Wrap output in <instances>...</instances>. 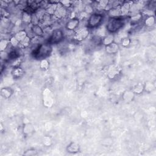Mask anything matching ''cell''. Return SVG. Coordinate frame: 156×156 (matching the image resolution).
I'll return each instance as SVG.
<instances>
[{
	"label": "cell",
	"instance_id": "obj_1",
	"mask_svg": "<svg viewBox=\"0 0 156 156\" xmlns=\"http://www.w3.org/2000/svg\"><path fill=\"white\" fill-rule=\"evenodd\" d=\"M52 45L48 42L42 43L37 46L34 51V57L37 59H46L52 53Z\"/></svg>",
	"mask_w": 156,
	"mask_h": 156
},
{
	"label": "cell",
	"instance_id": "obj_2",
	"mask_svg": "<svg viewBox=\"0 0 156 156\" xmlns=\"http://www.w3.org/2000/svg\"><path fill=\"white\" fill-rule=\"evenodd\" d=\"M125 20L121 17L109 18L107 22L106 28L107 31L109 33L113 34L119 31L125 26Z\"/></svg>",
	"mask_w": 156,
	"mask_h": 156
},
{
	"label": "cell",
	"instance_id": "obj_3",
	"mask_svg": "<svg viewBox=\"0 0 156 156\" xmlns=\"http://www.w3.org/2000/svg\"><path fill=\"white\" fill-rule=\"evenodd\" d=\"M104 19L103 15L99 13H93L90 15L87 20V27L89 29L97 28L101 26Z\"/></svg>",
	"mask_w": 156,
	"mask_h": 156
},
{
	"label": "cell",
	"instance_id": "obj_4",
	"mask_svg": "<svg viewBox=\"0 0 156 156\" xmlns=\"http://www.w3.org/2000/svg\"><path fill=\"white\" fill-rule=\"evenodd\" d=\"M64 39V33L61 29H56L51 32L48 42L52 45H56L60 43Z\"/></svg>",
	"mask_w": 156,
	"mask_h": 156
},
{
	"label": "cell",
	"instance_id": "obj_5",
	"mask_svg": "<svg viewBox=\"0 0 156 156\" xmlns=\"http://www.w3.org/2000/svg\"><path fill=\"white\" fill-rule=\"evenodd\" d=\"M89 34V29L87 26H82L76 30L73 39L77 42H82L88 37Z\"/></svg>",
	"mask_w": 156,
	"mask_h": 156
},
{
	"label": "cell",
	"instance_id": "obj_6",
	"mask_svg": "<svg viewBox=\"0 0 156 156\" xmlns=\"http://www.w3.org/2000/svg\"><path fill=\"white\" fill-rule=\"evenodd\" d=\"M120 72L121 70L119 68L117 65L114 64L110 65L109 66H108V68L107 69V76L109 79H111L116 78L120 74Z\"/></svg>",
	"mask_w": 156,
	"mask_h": 156
},
{
	"label": "cell",
	"instance_id": "obj_7",
	"mask_svg": "<svg viewBox=\"0 0 156 156\" xmlns=\"http://www.w3.org/2000/svg\"><path fill=\"white\" fill-rule=\"evenodd\" d=\"M67 10L65 7L62 6L60 4H57V7L53 16L57 19H62L67 15Z\"/></svg>",
	"mask_w": 156,
	"mask_h": 156
},
{
	"label": "cell",
	"instance_id": "obj_8",
	"mask_svg": "<svg viewBox=\"0 0 156 156\" xmlns=\"http://www.w3.org/2000/svg\"><path fill=\"white\" fill-rule=\"evenodd\" d=\"M80 21L78 18L76 19H70L69 21H68L65 25V28L68 31H75L77 29V28L79 27Z\"/></svg>",
	"mask_w": 156,
	"mask_h": 156
},
{
	"label": "cell",
	"instance_id": "obj_9",
	"mask_svg": "<svg viewBox=\"0 0 156 156\" xmlns=\"http://www.w3.org/2000/svg\"><path fill=\"white\" fill-rule=\"evenodd\" d=\"M106 52L109 54H115L118 53L119 50V45L118 43L113 42L111 44L106 46Z\"/></svg>",
	"mask_w": 156,
	"mask_h": 156
},
{
	"label": "cell",
	"instance_id": "obj_10",
	"mask_svg": "<svg viewBox=\"0 0 156 156\" xmlns=\"http://www.w3.org/2000/svg\"><path fill=\"white\" fill-rule=\"evenodd\" d=\"M107 13L109 16V18H118V17H121V15L120 6L118 7H111L110 9L108 10Z\"/></svg>",
	"mask_w": 156,
	"mask_h": 156
},
{
	"label": "cell",
	"instance_id": "obj_11",
	"mask_svg": "<svg viewBox=\"0 0 156 156\" xmlns=\"http://www.w3.org/2000/svg\"><path fill=\"white\" fill-rule=\"evenodd\" d=\"M80 145L76 142H72L66 147V151L70 154H76L80 151Z\"/></svg>",
	"mask_w": 156,
	"mask_h": 156
},
{
	"label": "cell",
	"instance_id": "obj_12",
	"mask_svg": "<svg viewBox=\"0 0 156 156\" xmlns=\"http://www.w3.org/2000/svg\"><path fill=\"white\" fill-rule=\"evenodd\" d=\"M31 30L36 37H42L44 35V29L39 25H32Z\"/></svg>",
	"mask_w": 156,
	"mask_h": 156
},
{
	"label": "cell",
	"instance_id": "obj_13",
	"mask_svg": "<svg viewBox=\"0 0 156 156\" xmlns=\"http://www.w3.org/2000/svg\"><path fill=\"white\" fill-rule=\"evenodd\" d=\"M142 19H143V14L141 12L131 15L129 18L130 24L131 25H137L142 20Z\"/></svg>",
	"mask_w": 156,
	"mask_h": 156
},
{
	"label": "cell",
	"instance_id": "obj_14",
	"mask_svg": "<svg viewBox=\"0 0 156 156\" xmlns=\"http://www.w3.org/2000/svg\"><path fill=\"white\" fill-rule=\"evenodd\" d=\"M114 40H115V36L113 34L109 33L108 34H106L104 37H102V39H101V43L104 45L107 46L111 44L112 43L114 42Z\"/></svg>",
	"mask_w": 156,
	"mask_h": 156
},
{
	"label": "cell",
	"instance_id": "obj_15",
	"mask_svg": "<svg viewBox=\"0 0 156 156\" xmlns=\"http://www.w3.org/2000/svg\"><path fill=\"white\" fill-rule=\"evenodd\" d=\"M24 73H25L24 70L20 66L13 68V70L12 72V75L15 79H19L21 78L22 76H23Z\"/></svg>",
	"mask_w": 156,
	"mask_h": 156
},
{
	"label": "cell",
	"instance_id": "obj_16",
	"mask_svg": "<svg viewBox=\"0 0 156 156\" xmlns=\"http://www.w3.org/2000/svg\"><path fill=\"white\" fill-rule=\"evenodd\" d=\"M28 36V33L25 30L22 29L15 33L14 37L20 43Z\"/></svg>",
	"mask_w": 156,
	"mask_h": 156
},
{
	"label": "cell",
	"instance_id": "obj_17",
	"mask_svg": "<svg viewBox=\"0 0 156 156\" xmlns=\"http://www.w3.org/2000/svg\"><path fill=\"white\" fill-rule=\"evenodd\" d=\"M22 20L23 22V24H25L26 25H31L32 22V15L30 13H28L26 12H23L22 16Z\"/></svg>",
	"mask_w": 156,
	"mask_h": 156
},
{
	"label": "cell",
	"instance_id": "obj_18",
	"mask_svg": "<svg viewBox=\"0 0 156 156\" xmlns=\"http://www.w3.org/2000/svg\"><path fill=\"white\" fill-rule=\"evenodd\" d=\"M130 8L131 4L128 3H124L120 6V10H121V16L127 15L130 13Z\"/></svg>",
	"mask_w": 156,
	"mask_h": 156
},
{
	"label": "cell",
	"instance_id": "obj_19",
	"mask_svg": "<svg viewBox=\"0 0 156 156\" xmlns=\"http://www.w3.org/2000/svg\"><path fill=\"white\" fill-rule=\"evenodd\" d=\"M135 97V93L132 90H127L123 95V99L126 102L132 101Z\"/></svg>",
	"mask_w": 156,
	"mask_h": 156
},
{
	"label": "cell",
	"instance_id": "obj_20",
	"mask_svg": "<svg viewBox=\"0 0 156 156\" xmlns=\"http://www.w3.org/2000/svg\"><path fill=\"white\" fill-rule=\"evenodd\" d=\"M133 92L135 94L137 95H140L142 94L144 91H145V88H144V84L142 83H138L137 84L133 89Z\"/></svg>",
	"mask_w": 156,
	"mask_h": 156
},
{
	"label": "cell",
	"instance_id": "obj_21",
	"mask_svg": "<svg viewBox=\"0 0 156 156\" xmlns=\"http://www.w3.org/2000/svg\"><path fill=\"white\" fill-rule=\"evenodd\" d=\"M155 23V18L153 15L146 16V18L144 21V24L147 27H152L154 26Z\"/></svg>",
	"mask_w": 156,
	"mask_h": 156
},
{
	"label": "cell",
	"instance_id": "obj_22",
	"mask_svg": "<svg viewBox=\"0 0 156 156\" xmlns=\"http://www.w3.org/2000/svg\"><path fill=\"white\" fill-rule=\"evenodd\" d=\"M13 94V91L10 87H4L1 90V95L5 98H9Z\"/></svg>",
	"mask_w": 156,
	"mask_h": 156
},
{
	"label": "cell",
	"instance_id": "obj_23",
	"mask_svg": "<svg viewBox=\"0 0 156 156\" xmlns=\"http://www.w3.org/2000/svg\"><path fill=\"white\" fill-rule=\"evenodd\" d=\"M144 88H145V91L150 93L155 89V85L153 83L151 82H146L144 84Z\"/></svg>",
	"mask_w": 156,
	"mask_h": 156
},
{
	"label": "cell",
	"instance_id": "obj_24",
	"mask_svg": "<svg viewBox=\"0 0 156 156\" xmlns=\"http://www.w3.org/2000/svg\"><path fill=\"white\" fill-rule=\"evenodd\" d=\"M9 44L10 42L7 40L1 39V40L0 41V50L1 52L4 51L8 48Z\"/></svg>",
	"mask_w": 156,
	"mask_h": 156
},
{
	"label": "cell",
	"instance_id": "obj_25",
	"mask_svg": "<svg viewBox=\"0 0 156 156\" xmlns=\"http://www.w3.org/2000/svg\"><path fill=\"white\" fill-rule=\"evenodd\" d=\"M49 62L48 61V60L46 59H42L40 60V67L42 70H47L49 68Z\"/></svg>",
	"mask_w": 156,
	"mask_h": 156
},
{
	"label": "cell",
	"instance_id": "obj_26",
	"mask_svg": "<svg viewBox=\"0 0 156 156\" xmlns=\"http://www.w3.org/2000/svg\"><path fill=\"white\" fill-rule=\"evenodd\" d=\"M33 131H34V128H33L31 124L28 123V124H26L24 126L23 132H24V133L25 134H29V133L32 132Z\"/></svg>",
	"mask_w": 156,
	"mask_h": 156
},
{
	"label": "cell",
	"instance_id": "obj_27",
	"mask_svg": "<svg viewBox=\"0 0 156 156\" xmlns=\"http://www.w3.org/2000/svg\"><path fill=\"white\" fill-rule=\"evenodd\" d=\"M9 42H10V44L12 46H13V48H16V47H19V44H20V42L19 41L17 40L14 36H12L10 40H9Z\"/></svg>",
	"mask_w": 156,
	"mask_h": 156
},
{
	"label": "cell",
	"instance_id": "obj_28",
	"mask_svg": "<svg viewBox=\"0 0 156 156\" xmlns=\"http://www.w3.org/2000/svg\"><path fill=\"white\" fill-rule=\"evenodd\" d=\"M121 45H122L123 47H128L131 43V40L128 37H126L125 39H123L122 40H121Z\"/></svg>",
	"mask_w": 156,
	"mask_h": 156
},
{
	"label": "cell",
	"instance_id": "obj_29",
	"mask_svg": "<svg viewBox=\"0 0 156 156\" xmlns=\"http://www.w3.org/2000/svg\"><path fill=\"white\" fill-rule=\"evenodd\" d=\"M23 154L26 156H34L37 155V151L34 149H29L26 151Z\"/></svg>",
	"mask_w": 156,
	"mask_h": 156
},
{
	"label": "cell",
	"instance_id": "obj_30",
	"mask_svg": "<svg viewBox=\"0 0 156 156\" xmlns=\"http://www.w3.org/2000/svg\"><path fill=\"white\" fill-rule=\"evenodd\" d=\"M84 12L89 15H91L93 13V6L91 4H87L84 8Z\"/></svg>",
	"mask_w": 156,
	"mask_h": 156
},
{
	"label": "cell",
	"instance_id": "obj_31",
	"mask_svg": "<svg viewBox=\"0 0 156 156\" xmlns=\"http://www.w3.org/2000/svg\"><path fill=\"white\" fill-rule=\"evenodd\" d=\"M60 4L66 9L67 7H70L72 6V2L70 1H62L60 2Z\"/></svg>",
	"mask_w": 156,
	"mask_h": 156
},
{
	"label": "cell",
	"instance_id": "obj_32",
	"mask_svg": "<svg viewBox=\"0 0 156 156\" xmlns=\"http://www.w3.org/2000/svg\"><path fill=\"white\" fill-rule=\"evenodd\" d=\"M43 143L45 145L48 146H50L52 143V142H51V138L48 137H46L43 138Z\"/></svg>",
	"mask_w": 156,
	"mask_h": 156
}]
</instances>
